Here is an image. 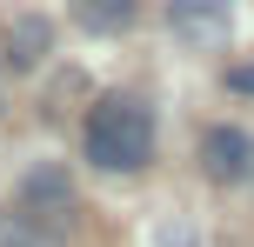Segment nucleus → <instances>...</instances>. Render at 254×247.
<instances>
[{"label": "nucleus", "instance_id": "obj_7", "mask_svg": "<svg viewBox=\"0 0 254 247\" xmlns=\"http://www.w3.org/2000/svg\"><path fill=\"white\" fill-rule=\"evenodd\" d=\"M80 27H94V34H121L127 20H134V0H74Z\"/></svg>", "mask_w": 254, "mask_h": 247}, {"label": "nucleus", "instance_id": "obj_2", "mask_svg": "<svg viewBox=\"0 0 254 247\" xmlns=\"http://www.w3.org/2000/svg\"><path fill=\"white\" fill-rule=\"evenodd\" d=\"M201 167L221 187H248L254 181V134L248 127H207L201 134Z\"/></svg>", "mask_w": 254, "mask_h": 247}, {"label": "nucleus", "instance_id": "obj_3", "mask_svg": "<svg viewBox=\"0 0 254 247\" xmlns=\"http://www.w3.org/2000/svg\"><path fill=\"white\" fill-rule=\"evenodd\" d=\"M167 27L188 47H228V34H234L228 0H167Z\"/></svg>", "mask_w": 254, "mask_h": 247}, {"label": "nucleus", "instance_id": "obj_4", "mask_svg": "<svg viewBox=\"0 0 254 247\" xmlns=\"http://www.w3.org/2000/svg\"><path fill=\"white\" fill-rule=\"evenodd\" d=\"M20 207L34 214V221H61V214L74 207V181H67L61 160H40V167L20 174Z\"/></svg>", "mask_w": 254, "mask_h": 247}, {"label": "nucleus", "instance_id": "obj_8", "mask_svg": "<svg viewBox=\"0 0 254 247\" xmlns=\"http://www.w3.org/2000/svg\"><path fill=\"white\" fill-rule=\"evenodd\" d=\"M228 87H234V94H254V60H241V67H228Z\"/></svg>", "mask_w": 254, "mask_h": 247}, {"label": "nucleus", "instance_id": "obj_6", "mask_svg": "<svg viewBox=\"0 0 254 247\" xmlns=\"http://www.w3.org/2000/svg\"><path fill=\"white\" fill-rule=\"evenodd\" d=\"M0 247H61V234H54V227H40L34 214H0Z\"/></svg>", "mask_w": 254, "mask_h": 247}, {"label": "nucleus", "instance_id": "obj_1", "mask_svg": "<svg viewBox=\"0 0 254 247\" xmlns=\"http://www.w3.org/2000/svg\"><path fill=\"white\" fill-rule=\"evenodd\" d=\"M87 160L107 174H134L154 160V114L134 100V94H107L87 114Z\"/></svg>", "mask_w": 254, "mask_h": 247}, {"label": "nucleus", "instance_id": "obj_5", "mask_svg": "<svg viewBox=\"0 0 254 247\" xmlns=\"http://www.w3.org/2000/svg\"><path fill=\"white\" fill-rule=\"evenodd\" d=\"M47 47H54V27L40 20V13H20V20L7 27V60H13V67H40Z\"/></svg>", "mask_w": 254, "mask_h": 247}]
</instances>
